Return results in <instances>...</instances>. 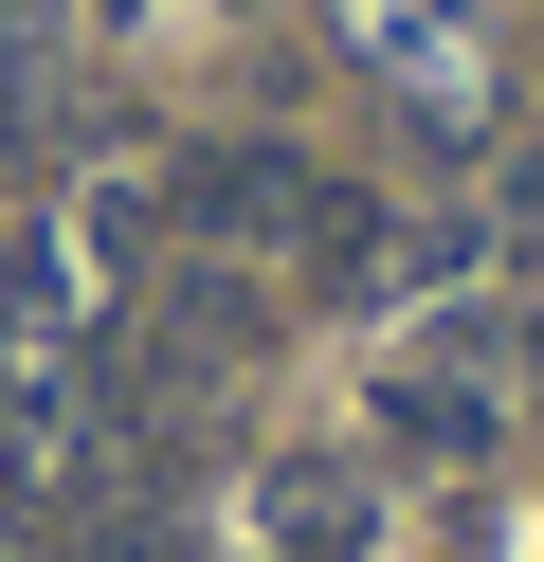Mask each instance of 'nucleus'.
Returning a JSON list of instances; mask_svg holds the SVG:
<instances>
[{
  "label": "nucleus",
  "instance_id": "nucleus-1",
  "mask_svg": "<svg viewBox=\"0 0 544 562\" xmlns=\"http://www.w3.org/2000/svg\"><path fill=\"white\" fill-rule=\"evenodd\" d=\"M490 345H508V327H435L418 363H381V453H435V472H471V453L508 436V400H490Z\"/></svg>",
  "mask_w": 544,
  "mask_h": 562
},
{
  "label": "nucleus",
  "instance_id": "nucleus-3",
  "mask_svg": "<svg viewBox=\"0 0 544 562\" xmlns=\"http://www.w3.org/2000/svg\"><path fill=\"white\" fill-rule=\"evenodd\" d=\"M363 544H381V490H363L345 453L254 472V544H236V562H363Z\"/></svg>",
  "mask_w": 544,
  "mask_h": 562
},
{
  "label": "nucleus",
  "instance_id": "nucleus-7",
  "mask_svg": "<svg viewBox=\"0 0 544 562\" xmlns=\"http://www.w3.org/2000/svg\"><path fill=\"white\" fill-rule=\"evenodd\" d=\"M508 345H526V381H544V308H526V327H508Z\"/></svg>",
  "mask_w": 544,
  "mask_h": 562
},
{
  "label": "nucleus",
  "instance_id": "nucleus-6",
  "mask_svg": "<svg viewBox=\"0 0 544 562\" xmlns=\"http://www.w3.org/2000/svg\"><path fill=\"white\" fill-rule=\"evenodd\" d=\"M36 37H55V0H0V55H36Z\"/></svg>",
  "mask_w": 544,
  "mask_h": 562
},
{
  "label": "nucleus",
  "instance_id": "nucleus-8",
  "mask_svg": "<svg viewBox=\"0 0 544 562\" xmlns=\"http://www.w3.org/2000/svg\"><path fill=\"white\" fill-rule=\"evenodd\" d=\"M109 19H127V0H109Z\"/></svg>",
  "mask_w": 544,
  "mask_h": 562
},
{
  "label": "nucleus",
  "instance_id": "nucleus-4",
  "mask_svg": "<svg viewBox=\"0 0 544 562\" xmlns=\"http://www.w3.org/2000/svg\"><path fill=\"white\" fill-rule=\"evenodd\" d=\"M55 363H73V255L19 236L0 255V381H55Z\"/></svg>",
  "mask_w": 544,
  "mask_h": 562
},
{
  "label": "nucleus",
  "instance_id": "nucleus-5",
  "mask_svg": "<svg viewBox=\"0 0 544 562\" xmlns=\"http://www.w3.org/2000/svg\"><path fill=\"white\" fill-rule=\"evenodd\" d=\"M109 562H181V526H164V508H127V526H109Z\"/></svg>",
  "mask_w": 544,
  "mask_h": 562
},
{
  "label": "nucleus",
  "instance_id": "nucleus-2",
  "mask_svg": "<svg viewBox=\"0 0 544 562\" xmlns=\"http://www.w3.org/2000/svg\"><path fill=\"white\" fill-rule=\"evenodd\" d=\"M309 164L290 146H181V182H164V218L181 236H218V255H236V236H309Z\"/></svg>",
  "mask_w": 544,
  "mask_h": 562
}]
</instances>
